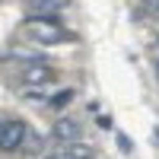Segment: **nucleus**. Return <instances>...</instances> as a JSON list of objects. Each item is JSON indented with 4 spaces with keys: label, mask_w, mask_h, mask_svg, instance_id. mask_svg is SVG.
Returning a JSON list of instances; mask_svg holds the SVG:
<instances>
[{
    "label": "nucleus",
    "mask_w": 159,
    "mask_h": 159,
    "mask_svg": "<svg viewBox=\"0 0 159 159\" xmlns=\"http://www.w3.org/2000/svg\"><path fill=\"white\" fill-rule=\"evenodd\" d=\"M64 156L67 159H96V150L80 143V140H73V143H64Z\"/></svg>",
    "instance_id": "nucleus-5"
},
{
    "label": "nucleus",
    "mask_w": 159,
    "mask_h": 159,
    "mask_svg": "<svg viewBox=\"0 0 159 159\" xmlns=\"http://www.w3.org/2000/svg\"><path fill=\"white\" fill-rule=\"evenodd\" d=\"M156 73H159V61H156Z\"/></svg>",
    "instance_id": "nucleus-10"
},
{
    "label": "nucleus",
    "mask_w": 159,
    "mask_h": 159,
    "mask_svg": "<svg viewBox=\"0 0 159 159\" xmlns=\"http://www.w3.org/2000/svg\"><path fill=\"white\" fill-rule=\"evenodd\" d=\"M25 32H29V38H35V42H42V45H54V42H64V38H67V32L61 29V22L54 16L25 19Z\"/></svg>",
    "instance_id": "nucleus-1"
},
{
    "label": "nucleus",
    "mask_w": 159,
    "mask_h": 159,
    "mask_svg": "<svg viewBox=\"0 0 159 159\" xmlns=\"http://www.w3.org/2000/svg\"><path fill=\"white\" fill-rule=\"evenodd\" d=\"M38 147H42V140H38V137L32 134V130H29V134H25V140H22V147H19V150H25V153H38Z\"/></svg>",
    "instance_id": "nucleus-7"
},
{
    "label": "nucleus",
    "mask_w": 159,
    "mask_h": 159,
    "mask_svg": "<svg viewBox=\"0 0 159 159\" xmlns=\"http://www.w3.org/2000/svg\"><path fill=\"white\" fill-rule=\"evenodd\" d=\"M51 137L61 140V143H73L80 137V124L73 121V118H57V121L51 124Z\"/></svg>",
    "instance_id": "nucleus-4"
},
{
    "label": "nucleus",
    "mask_w": 159,
    "mask_h": 159,
    "mask_svg": "<svg viewBox=\"0 0 159 159\" xmlns=\"http://www.w3.org/2000/svg\"><path fill=\"white\" fill-rule=\"evenodd\" d=\"M73 99V89H64V92H57L54 99H51V105H54V108H61V105H67Z\"/></svg>",
    "instance_id": "nucleus-8"
},
{
    "label": "nucleus",
    "mask_w": 159,
    "mask_h": 159,
    "mask_svg": "<svg viewBox=\"0 0 159 159\" xmlns=\"http://www.w3.org/2000/svg\"><path fill=\"white\" fill-rule=\"evenodd\" d=\"M25 134H29V127H25L22 121H3L0 124V150H19Z\"/></svg>",
    "instance_id": "nucleus-2"
},
{
    "label": "nucleus",
    "mask_w": 159,
    "mask_h": 159,
    "mask_svg": "<svg viewBox=\"0 0 159 159\" xmlns=\"http://www.w3.org/2000/svg\"><path fill=\"white\" fill-rule=\"evenodd\" d=\"M51 76H54V70H51V64H45V61H32V64H25V70H22L25 86H42V83H51Z\"/></svg>",
    "instance_id": "nucleus-3"
},
{
    "label": "nucleus",
    "mask_w": 159,
    "mask_h": 159,
    "mask_svg": "<svg viewBox=\"0 0 159 159\" xmlns=\"http://www.w3.org/2000/svg\"><path fill=\"white\" fill-rule=\"evenodd\" d=\"M51 159H67V156H51Z\"/></svg>",
    "instance_id": "nucleus-9"
},
{
    "label": "nucleus",
    "mask_w": 159,
    "mask_h": 159,
    "mask_svg": "<svg viewBox=\"0 0 159 159\" xmlns=\"http://www.w3.org/2000/svg\"><path fill=\"white\" fill-rule=\"evenodd\" d=\"M70 0H32V7L42 13V16H51V13H57V10H64Z\"/></svg>",
    "instance_id": "nucleus-6"
}]
</instances>
